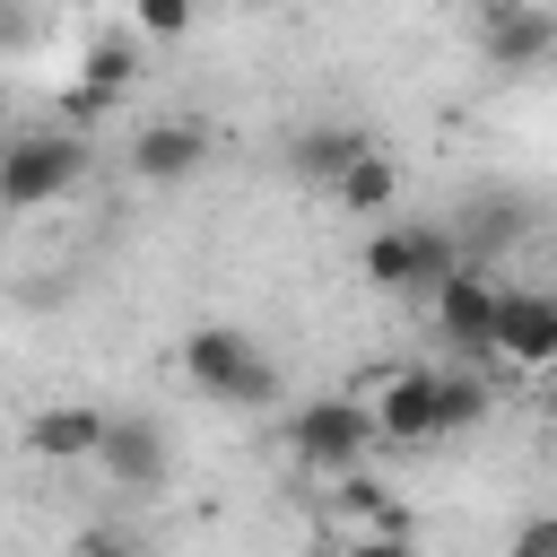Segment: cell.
Listing matches in <instances>:
<instances>
[{"label": "cell", "instance_id": "cell-1", "mask_svg": "<svg viewBox=\"0 0 557 557\" xmlns=\"http://www.w3.org/2000/svg\"><path fill=\"white\" fill-rule=\"evenodd\" d=\"M183 374H191V392H209V400H226V409H270L278 400V366L252 348V331H235V322H200L191 339H183Z\"/></svg>", "mask_w": 557, "mask_h": 557}, {"label": "cell", "instance_id": "cell-2", "mask_svg": "<svg viewBox=\"0 0 557 557\" xmlns=\"http://www.w3.org/2000/svg\"><path fill=\"white\" fill-rule=\"evenodd\" d=\"M374 444H383V426H374V409L357 392H322V400L287 409V453L305 470H322V479H357V461Z\"/></svg>", "mask_w": 557, "mask_h": 557}, {"label": "cell", "instance_id": "cell-3", "mask_svg": "<svg viewBox=\"0 0 557 557\" xmlns=\"http://www.w3.org/2000/svg\"><path fill=\"white\" fill-rule=\"evenodd\" d=\"M426 313H435V331H444L470 366H487V357H496V322H505V278H496L487 261H470L461 278H444V287L426 296Z\"/></svg>", "mask_w": 557, "mask_h": 557}, {"label": "cell", "instance_id": "cell-4", "mask_svg": "<svg viewBox=\"0 0 557 557\" xmlns=\"http://www.w3.org/2000/svg\"><path fill=\"white\" fill-rule=\"evenodd\" d=\"M78 174H87V139H78V131H35V139H9L0 191H9V209H44V200H61Z\"/></svg>", "mask_w": 557, "mask_h": 557}, {"label": "cell", "instance_id": "cell-5", "mask_svg": "<svg viewBox=\"0 0 557 557\" xmlns=\"http://www.w3.org/2000/svg\"><path fill=\"white\" fill-rule=\"evenodd\" d=\"M366 409H374L383 444H435L444 435V374L435 366H392Z\"/></svg>", "mask_w": 557, "mask_h": 557}, {"label": "cell", "instance_id": "cell-6", "mask_svg": "<svg viewBox=\"0 0 557 557\" xmlns=\"http://www.w3.org/2000/svg\"><path fill=\"white\" fill-rule=\"evenodd\" d=\"M200 165H209V122L165 113V122H139V131H131V174H139V183H183V174H200Z\"/></svg>", "mask_w": 557, "mask_h": 557}, {"label": "cell", "instance_id": "cell-7", "mask_svg": "<svg viewBox=\"0 0 557 557\" xmlns=\"http://www.w3.org/2000/svg\"><path fill=\"white\" fill-rule=\"evenodd\" d=\"M479 52H487V70H540V61L557 52V9H513V0H496V9L479 17Z\"/></svg>", "mask_w": 557, "mask_h": 557}, {"label": "cell", "instance_id": "cell-8", "mask_svg": "<svg viewBox=\"0 0 557 557\" xmlns=\"http://www.w3.org/2000/svg\"><path fill=\"white\" fill-rule=\"evenodd\" d=\"M496 357L505 366H557V287H505Z\"/></svg>", "mask_w": 557, "mask_h": 557}, {"label": "cell", "instance_id": "cell-9", "mask_svg": "<svg viewBox=\"0 0 557 557\" xmlns=\"http://www.w3.org/2000/svg\"><path fill=\"white\" fill-rule=\"evenodd\" d=\"M366 157H374V139H366L357 122H305V131L287 139V165H296L305 183H322V191H339Z\"/></svg>", "mask_w": 557, "mask_h": 557}, {"label": "cell", "instance_id": "cell-10", "mask_svg": "<svg viewBox=\"0 0 557 557\" xmlns=\"http://www.w3.org/2000/svg\"><path fill=\"white\" fill-rule=\"evenodd\" d=\"M104 435H113V418L87 409V400H61V409H44V418L26 426V444H35L44 461H104Z\"/></svg>", "mask_w": 557, "mask_h": 557}, {"label": "cell", "instance_id": "cell-11", "mask_svg": "<svg viewBox=\"0 0 557 557\" xmlns=\"http://www.w3.org/2000/svg\"><path fill=\"white\" fill-rule=\"evenodd\" d=\"M104 479L131 487V496L165 487V435H157V418H113V435H104Z\"/></svg>", "mask_w": 557, "mask_h": 557}, {"label": "cell", "instance_id": "cell-12", "mask_svg": "<svg viewBox=\"0 0 557 557\" xmlns=\"http://www.w3.org/2000/svg\"><path fill=\"white\" fill-rule=\"evenodd\" d=\"M131 78H139V26H113V35H96V44L78 52V87H87L96 104H113Z\"/></svg>", "mask_w": 557, "mask_h": 557}, {"label": "cell", "instance_id": "cell-13", "mask_svg": "<svg viewBox=\"0 0 557 557\" xmlns=\"http://www.w3.org/2000/svg\"><path fill=\"white\" fill-rule=\"evenodd\" d=\"M383 296H418V252H409V226H383L374 244H366V261H357Z\"/></svg>", "mask_w": 557, "mask_h": 557}, {"label": "cell", "instance_id": "cell-14", "mask_svg": "<svg viewBox=\"0 0 557 557\" xmlns=\"http://www.w3.org/2000/svg\"><path fill=\"white\" fill-rule=\"evenodd\" d=\"M331 200H339V209H357V218H383V209L400 200V165H392V157L374 148V157H366V165H357V174H348V183H339Z\"/></svg>", "mask_w": 557, "mask_h": 557}, {"label": "cell", "instance_id": "cell-15", "mask_svg": "<svg viewBox=\"0 0 557 557\" xmlns=\"http://www.w3.org/2000/svg\"><path fill=\"white\" fill-rule=\"evenodd\" d=\"M339 513L357 522V540H366V531H409L400 496H383V479H366V470H357V479H339Z\"/></svg>", "mask_w": 557, "mask_h": 557}, {"label": "cell", "instance_id": "cell-16", "mask_svg": "<svg viewBox=\"0 0 557 557\" xmlns=\"http://www.w3.org/2000/svg\"><path fill=\"white\" fill-rule=\"evenodd\" d=\"M479 418H487V383L479 374H444V435H461Z\"/></svg>", "mask_w": 557, "mask_h": 557}, {"label": "cell", "instance_id": "cell-17", "mask_svg": "<svg viewBox=\"0 0 557 557\" xmlns=\"http://www.w3.org/2000/svg\"><path fill=\"white\" fill-rule=\"evenodd\" d=\"M505 557H557V513H531V522H513Z\"/></svg>", "mask_w": 557, "mask_h": 557}, {"label": "cell", "instance_id": "cell-18", "mask_svg": "<svg viewBox=\"0 0 557 557\" xmlns=\"http://www.w3.org/2000/svg\"><path fill=\"white\" fill-rule=\"evenodd\" d=\"M339 557H418V540H409V531H366V540L348 531V548H339Z\"/></svg>", "mask_w": 557, "mask_h": 557}, {"label": "cell", "instance_id": "cell-19", "mask_svg": "<svg viewBox=\"0 0 557 557\" xmlns=\"http://www.w3.org/2000/svg\"><path fill=\"white\" fill-rule=\"evenodd\" d=\"M191 26V9H174V0H148L139 9V35H183Z\"/></svg>", "mask_w": 557, "mask_h": 557}, {"label": "cell", "instance_id": "cell-20", "mask_svg": "<svg viewBox=\"0 0 557 557\" xmlns=\"http://www.w3.org/2000/svg\"><path fill=\"white\" fill-rule=\"evenodd\" d=\"M70 557H139L122 531H87V540H70Z\"/></svg>", "mask_w": 557, "mask_h": 557}]
</instances>
